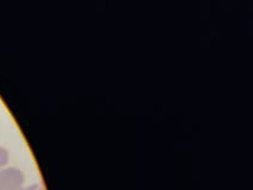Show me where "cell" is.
Wrapping results in <instances>:
<instances>
[{"instance_id":"cell-1","label":"cell","mask_w":253,"mask_h":190,"mask_svg":"<svg viewBox=\"0 0 253 190\" xmlns=\"http://www.w3.org/2000/svg\"><path fill=\"white\" fill-rule=\"evenodd\" d=\"M24 184V174L17 166L0 169V190H18Z\"/></svg>"},{"instance_id":"cell-2","label":"cell","mask_w":253,"mask_h":190,"mask_svg":"<svg viewBox=\"0 0 253 190\" xmlns=\"http://www.w3.org/2000/svg\"><path fill=\"white\" fill-rule=\"evenodd\" d=\"M8 160H10V152L6 148L0 145V169L5 168L7 165Z\"/></svg>"},{"instance_id":"cell-3","label":"cell","mask_w":253,"mask_h":190,"mask_svg":"<svg viewBox=\"0 0 253 190\" xmlns=\"http://www.w3.org/2000/svg\"><path fill=\"white\" fill-rule=\"evenodd\" d=\"M26 190H44V188L41 184H31V186L25 187Z\"/></svg>"},{"instance_id":"cell-4","label":"cell","mask_w":253,"mask_h":190,"mask_svg":"<svg viewBox=\"0 0 253 190\" xmlns=\"http://www.w3.org/2000/svg\"><path fill=\"white\" fill-rule=\"evenodd\" d=\"M18 190H25V187H23V188H20V189H18Z\"/></svg>"}]
</instances>
